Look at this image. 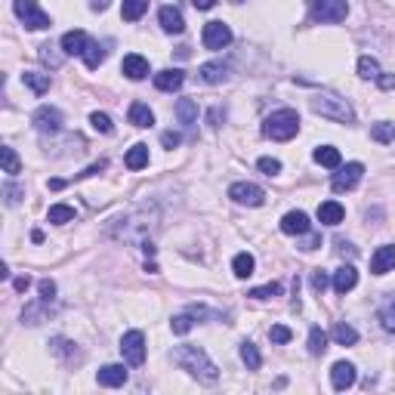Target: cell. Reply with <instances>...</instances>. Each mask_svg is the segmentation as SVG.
Instances as JSON below:
<instances>
[{
  "mask_svg": "<svg viewBox=\"0 0 395 395\" xmlns=\"http://www.w3.org/2000/svg\"><path fill=\"white\" fill-rule=\"evenodd\" d=\"M173 361L182 367V371H189V377H195L198 383H216L220 380V371H216V365L210 361V355L204 352V349L198 346H176L173 349Z\"/></svg>",
  "mask_w": 395,
  "mask_h": 395,
  "instance_id": "obj_1",
  "label": "cell"
},
{
  "mask_svg": "<svg viewBox=\"0 0 395 395\" xmlns=\"http://www.w3.org/2000/svg\"><path fill=\"white\" fill-rule=\"evenodd\" d=\"M157 229V216L148 213V210H136V213H130L127 220H117L115 226V238L127 241V244H146V241L155 235Z\"/></svg>",
  "mask_w": 395,
  "mask_h": 395,
  "instance_id": "obj_2",
  "label": "cell"
},
{
  "mask_svg": "<svg viewBox=\"0 0 395 395\" xmlns=\"http://www.w3.org/2000/svg\"><path fill=\"white\" fill-rule=\"evenodd\" d=\"M262 133H266L269 139H275V142L293 139V136L300 133V115H296L293 108H278V111H272V115L266 117V124H262Z\"/></svg>",
  "mask_w": 395,
  "mask_h": 395,
  "instance_id": "obj_3",
  "label": "cell"
},
{
  "mask_svg": "<svg viewBox=\"0 0 395 395\" xmlns=\"http://www.w3.org/2000/svg\"><path fill=\"white\" fill-rule=\"evenodd\" d=\"M312 111L315 115H321V117H331V121H337V124H352L355 121L352 105H349L343 96L327 93V90L312 99Z\"/></svg>",
  "mask_w": 395,
  "mask_h": 395,
  "instance_id": "obj_4",
  "label": "cell"
},
{
  "mask_svg": "<svg viewBox=\"0 0 395 395\" xmlns=\"http://www.w3.org/2000/svg\"><path fill=\"white\" fill-rule=\"evenodd\" d=\"M12 10H16V16L25 22V28H31V31H44V28H50V16L37 6V0H12Z\"/></svg>",
  "mask_w": 395,
  "mask_h": 395,
  "instance_id": "obj_5",
  "label": "cell"
},
{
  "mask_svg": "<svg viewBox=\"0 0 395 395\" xmlns=\"http://www.w3.org/2000/svg\"><path fill=\"white\" fill-rule=\"evenodd\" d=\"M346 16H349L346 0H312V19L315 22L334 25V22H343Z\"/></svg>",
  "mask_w": 395,
  "mask_h": 395,
  "instance_id": "obj_6",
  "label": "cell"
},
{
  "mask_svg": "<svg viewBox=\"0 0 395 395\" xmlns=\"http://www.w3.org/2000/svg\"><path fill=\"white\" fill-rule=\"evenodd\" d=\"M121 355L130 367H139L146 361V337L142 331H127L121 337Z\"/></svg>",
  "mask_w": 395,
  "mask_h": 395,
  "instance_id": "obj_7",
  "label": "cell"
},
{
  "mask_svg": "<svg viewBox=\"0 0 395 395\" xmlns=\"http://www.w3.org/2000/svg\"><path fill=\"white\" fill-rule=\"evenodd\" d=\"M361 176H365V164L352 161V164H346V167L340 164L337 173H334V180H331V189L334 192H352V189L361 182Z\"/></svg>",
  "mask_w": 395,
  "mask_h": 395,
  "instance_id": "obj_8",
  "label": "cell"
},
{
  "mask_svg": "<svg viewBox=\"0 0 395 395\" xmlns=\"http://www.w3.org/2000/svg\"><path fill=\"white\" fill-rule=\"evenodd\" d=\"M204 47L207 50H222L232 44V28L226 22H207L204 25V35H201Z\"/></svg>",
  "mask_w": 395,
  "mask_h": 395,
  "instance_id": "obj_9",
  "label": "cell"
},
{
  "mask_svg": "<svg viewBox=\"0 0 395 395\" xmlns=\"http://www.w3.org/2000/svg\"><path fill=\"white\" fill-rule=\"evenodd\" d=\"M229 198H232L235 204H247V207H260V204L266 201L262 189L253 186V182H235V186L229 189Z\"/></svg>",
  "mask_w": 395,
  "mask_h": 395,
  "instance_id": "obj_10",
  "label": "cell"
},
{
  "mask_svg": "<svg viewBox=\"0 0 395 395\" xmlns=\"http://www.w3.org/2000/svg\"><path fill=\"white\" fill-rule=\"evenodd\" d=\"M31 124H35L41 133H56V130L62 127V111L50 108V105H41V108L35 111V117H31Z\"/></svg>",
  "mask_w": 395,
  "mask_h": 395,
  "instance_id": "obj_11",
  "label": "cell"
},
{
  "mask_svg": "<svg viewBox=\"0 0 395 395\" xmlns=\"http://www.w3.org/2000/svg\"><path fill=\"white\" fill-rule=\"evenodd\" d=\"M355 380H358V374H355V365H349V361H337V365L331 367V383L334 389H349V386H355Z\"/></svg>",
  "mask_w": 395,
  "mask_h": 395,
  "instance_id": "obj_12",
  "label": "cell"
},
{
  "mask_svg": "<svg viewBox=\"0 0 395 395\" xmlns=\"http://www.w3.org/2000/svg\"><path fill=\"white\" fill-rule=\"evenodd\" d=\"M96 383L99 386H108V389H115V386H124L127 383V367L124 365H105L96 371Z\"/></svg>",
  "mask_w": 395,
  "mask_h": 395,
  "instance_id": "obj_13",
  "label": "cell"
},
{
  "mask_svg": "<svg viewBox=\"0 0 395 395\" xmlns=\"http://www.w3.org/2000/svg\"><path fill=\"white\" fill-rule=\"evenodd\" d=\"M392 269H395V244H383V247L374 250L371 272L374 275H386V272H392Z\"/></svg>",
  "mask_w": 395,
  "mask_h": 395,
  "instance_id": "obj_14",
  "label": "cell"
},
{
  "mask_svg": "<svg viewBox=\"0 0 395 395\" xmlns=\"http://www.w3.org/2000/svg\"><path fill=\"white\" fill-rule=\"evenodd\" d=\"M182 84H186V75H182L180 68H164L155 75V87L161 90V93H176Z\"/></svg>",
  "mask_w": 395,
  "mask_h": 395,
  "instance_id": "obj_15",
  "label": "cell"
},
{
  "mask_svg": "<svg viewBox=\"0 0 395 395\" xmlns=\"http://www.w3.org/2000/svg\"><path fill=\"white\" fill-rule=\"evenodd\" d=\"M309 229H312V222H309V216L302 210H291L281 220V232L285 235H309Z\"/></svg>",
  "mask_w": 395,
  "mask_h": 395,
  "instance_id": "obj_16",
  "label": "cell"
},
{
  "mask_svg": "<svg viewBox=\"0 0 395 395\" xmlns=\"http://www.w3.org/2000/svg\"><path fill=\"white\" fill-rule=\"evenodd\" d=\"M157 19H161V28L167 31V35H182V31H186V19H182V12L176 10V6H161Z\"/></svg>",
  "mask_w": 395,
  "mask_h": 395,
  "instance_id": "obj_17",
  "label": "cell"
},
{
  "mask_svg": "<svg viewBox=\"0 0 395 395\" xmlns=\"http://www.w3.org/2000/svg\"><path fill=\"white\" fill-rule=\"evenodd\" d=\"M121 71L130 81H142V77H148V59L139 56V52H130V56H124Z\"/></svg>",
  "mask_w": 395,
  "mask_h": 395,
  "instance_id": "obj_18",
  "label": "cell"
},
{
  "mask_svg": "<svg viewBox=\"0 0 395 395\" xmlns=\"http://www.w3.org/2000/svg\"><path fill=\"white\" fill-rule=\"evenodd\" d=\"M59 47H62L65 56H84V50L90 47V37L84 31H68V35H62Z\"/></svg>",
  "mask_w": 395,
  "mask_h": 395,
  "instance_id": "obj_19",
  "label": "cell"
},
{
  "mask_svg": "<svg viewBox=\"0 0 395 395\" xmlns=\"http://www.w3.org/2000/svg\"><path fill=\"white\" fill-rule=\"evenodd\" d=\"M343 216H346V210H343V204L340 201H321L318 204V222L321 226H340Z\"/></svg>",
  "mask_w": 395,
  "mask_h": 395,
  "instance_id": "obj_20",
  "label": "cell"
},
{
  "mask_svg": "<svg viewBox=\"0 0 395 395\" xmlns=\"http://www.w3.org/2000/svg\"><path fill=\"white\" fill-rule=\"evenodd\" d=\"M334 291L337 293H349L355 285H358V272H355V266H340L337 272H334Z\"/></svg>",
  "mask_w": 395,
  "mask_h": 395,
  "instance_id": "obj_21",
  "label": "cell"
},
{
  "mask_svg": "<svg viewBox=\"0 0 395 395\" xmlns=\"http://www.w3.org/2000/svg\"><path fill=\"white\" fill-rule=\"evenodd\" d=\"M312 157H315V164H321V167H331V170H337L340 164H343L340 148H334V146H318V148L312 151Z\"/></svg>",
  "mask_w": 395,
  "mask_h": 395,
  "instance_id": "obj_22",
  "label": "cell"
},
{
  "mask_svg": "<svg viewBox=\"0 0 395 395\" xmlns=\"http://www.w3.org/2000/svg\"><path fill=\"white\" fill-rule=\"evenodd\" d=\"M130 124H133V127H151V124H155V111L148 108L146 102H133L130 105Z\"/></svg>",
  "mask_w": 395,
  "mask_h": 395,
  "instance_id": "obj_23",
  "label": "cell"
},
{
  "mask_svg": "<svg viewBox=\"0 0 395 395\" xmlns=\"http://www.w3.org/2000/svg\"><path fill=\"white\" fill-rule=\"evenodd\" d=\"M201 81L204 84H222V81H229V68L222 62H207V65H201Z\"/></svg>",
  "mask_w": 395,
  "mask_h": 395,
  "instance_id": "obj_24",
  "label": "cell"
},
{
  "mask_svg": "<svg viewBox=\"0 0 395 395\" xmlns=\"http://www.w3.org/2000/svg\"><path fill=\"white\" fill-rule=\"evenodd\" d=\"M124 164H127L130 170H142L148 164V146H142V142H136L133 148L124 155Z\"/></svg>",
  "mask_w": 395,
  "mask_h": 395,
  "instance_id": "obj_25",
  "label": "cell"
},
{
  "mask_svg": "<svg viewBox=\"0 0 395 395\" xmlns=\"http://www.w3.org/2000/svg\"><path fill=\"white\" fill-rule=\"evenodd\" d=\"M253 269H256L253 256H250V253H235V260H232L235 278H250V275H253Z\"/></svg>",
  "mask_w": 395,
  "mask_h": 395,
  "instance_id": "obj_26",
  "label": "cell"
},
{
  "mask_svg": "<svg viewBox=\"0 0 395 395\" xmlns=\"http://www.w3.org/2000/svg\"><path fill=\"white\" fill-rule=\"evenodd\" d=\"M146 10H148V0H124L121 16L127 19V22H139V19L146 16Z\"/></svg>",
  "mask_w": 395,
  "mask_h": 395,
  "instance_id": "obj_27",
  "label": "cell"
},
{
  "mask_svg": "<svg viewBox=\"0 0 395 395\" xmlns=\"http://www.w3.org/2000/svg\"><path fill=\"white\" fill-rule=\"evenodd\" d=\"M22 84L28 90H35L37 96H44L50 90V75H37V71H25L22 75Z\"/></svg>",
  "mask_w": 395,
  "mask_h": 395,
  "instance_id": "obj_28",
  "label": "cell"
},
{
  "mask_svg": "<svg viewBox=\"0 0 395 395\" xmlns=\"http://www.w3.org/2000/svg\"><path fill=\"white\" fill-rule=\"evenodd\" d=\"M47 220L56 222V226H65V222L75 220V207H68V204H52L47 210Z\"/></svg>",
  "mask_w": 395,
  "mask_h": 395,
  "instance_id": "obj_29",
  "label": "cell"
},
{
  "mask_svg": "<svg viewBox=\"0 0 395 395\" xmlns=\"http://www.w3.org/2000/svg\"><path fill=\"white\" fill-rule=\"evenodd\" d=\"M334 340L340 346H352V343H358V331L352 325H346V321H340V325H334Z\"/></svg>",
  "mask_w": 395,
  "mask_h": 395,
  "instance_id": "obj_30",
  "label": "cell"
},
{
  "mask_svg": "<svg viewBox=\"0 0 395 395\" xmlns=\"http://www.w3.org/2000/svg\"><path fill=\"white\" fill-rule=\"evenodd\" d=\"M241 361H244V365H247V371H256V367L262 365V355H260V349H256L253 343H250V340H244V343H241Z\"/></svg>",
  "mask_w": 395,
  "mask_h": 395,
  "instance_id": "obj_31",
  "label": "cell"
},
{
  "mask_svg": "<svg viewBox=\"0 0 395 395\" xmlns=\"http://www.w3.org/2000/svg\"><path fill=\"white\" fill-rule=\"evenodd\" d=\"M84 62H87V68H99V65L105 62V47L99 41H90V47L84 50Z\"/></svg>",
  "mask_w": 395,
  "mask_h": 395,
  "instance_id": "obj_32",
  "label": "cell"
},
{
  "mask_svg": "<svg viewBox=\"0 0 395 395\" xmlns=\"http://www.w3.org/2000/svg\"><path fill=\"white\" fill-rule=\"evenodd\" d=\"M380 75H383V71H380L377 59H371V56H361L358 59V77H365V81H377Z\"/></svg>",
  "mask_w": 395,
  "mask_h": 395,
  "instance_id": "obj_33",
  "label": "cell"
},
{
  "mask_svg": "<svg viewBox=\"0 0 395 395\" xmlns=\"http://www.w3.org/2000/svg\"><path fill=\"white\" fill-rule=\"evenodd\" d=\"M380 325H383V331L395 334V293L380 306Z\"/></svg>",
  "mask_w": 395,
  "mask_h": 395,
  "instance_id": "obj_34",
  "label": "cell"
},
{
  "mask_svg": "<svg viewBox=\"0 0 395 395\" xmlns=\"http://www.w3.org/2000/svg\"><path fill=\"white\" fill-rule=\"evenodd\" d=\"M0 161H3V173H10V176H16L22 170V161H19V155L10 146L0 148Z\"/></svg>",
  "mask_w": 395,
  "mask_h": 395,
  "instance_id": "obj_35",
  "label": "cell"
},
{
  "mask_svg": "<svg viewBox=\"0 0 395 395\" xmlns=\"http://www.w3.org/2000/svg\"><path fill=\"white\" fill-rule=\"evenodd\" d=\"M176 115H180L182 124H195L198 121V105L192 99H180V102H176Z\"/></svg>",
  "mask_w": 395,
  "mask_h": 395,
  "instance_id": "obj_36",
  "label": "cell"
},
{
  "mask_svg": "<svg viewBox=\"0 0 395 395\" xmlns=\"http://www.w3.org/2000/svg\"><path fill=\"white\" fill-rule=\"evenodd\" d=\"M325 349H327V334L321 331V327H312V331H309V352L321 355Z\"/></svg>",
  "mask_w": 395,
  "mask_h": 395,
  "instance_id": "obj_37",
  "label": "cell"
},
{
  "mask_svg": "<svg viewBox=\"0 0 395 395\" xmlns=\"http://www.w3.org/2000/svg\"><path fill=\"white\" fill-rule=\"evenodd\" d=\"M371 136L377 142H395V124H374Z\"/></svg>",
  "mask_w": 395,
  "mask_h": 395,
  "instance_id": "obj_38",
  "label": "cell"
},
{
  "mask_svg": "<svg viewBox=\"0 0 395 395\" xmlns=\"http://www.w3.org/2000/svg\"><path fill=\"white\" fill-rule=\"evenodd\" d=\"M90 124H93V130L96 133H111V117L105 115V111H93V115H90Z\"/></svg>",
  "mask_w": 395,
  "mask_h": 395,
  "instance_id": "obj_39",
  "label": "cell"
},
{
  "mask_svg": "<svg viewBox=\"0 0 395 395\" xmlns=\"http://www.w3.org/2000/svg\"><path fill=\"white\" fill-rule=\"evenodd\" d=\"M291 327L287 325H272V331H269V340H272V343H278V346H285V343H291Z\"/></svg>",
  "mask_w": 395,
  "mask_h": 395,
  "instance_id": "obj_40",
  "label": "cell"
},
{
  "mask_svg": "<svg viewBox=\"0 0 395 395\" xmlns=\"http://www.w3.org/2000/svg\"><path fill=\"white\" fill-rule=\"evenodd\" d=\"M192 325H195V321H192V312H189V315H176V318L170 321V327H173V334H180V337H182V334H189V331H192Z\"/></svg>",
  "mask_w": 395,
  "mask_h": 395,
  "instance_id": "obj_41",
  "label": "cell"
},
{
  "mask_svg": "<svg viewBox=\"0 0 395 395\" xmlns=\"http://www.w3.org/2000/svg\"><path fill=\"white\" fill-rule=\"evenodd\" d=\"M281 293V285H262V287H253L247 296H253V300H269V296H278Z\"/></svg>",
  "mask_w": 395,
  "mask_h": 395,
  "instance_id": "obj_42",
  "label": "cell"
},
{
  "mask_svg": "<svg viewBox=\"0 0 395 395\" xmlns=\"http://www.w3.org/2000/svg\"><path fill=\"white\" fill-rule=\"evenodd\" d=\"M256 167H260L266 176H278L281 173V161H278V157H260V164H256Z\"/></svg>",
  "mask_w": 395,
  "mask_h": 395,
  "instance_id": "obj_43",
  "label": "cell"
},
{
  "mask_svg": "<svg viewBox=\"0 0 395 395\" xmlns=\"http://www.w3.org/2000/svg\"><path fill=\"white\" fill-rule=\"evenodd\" d=\"M37 291H41V300H44V302L56 300V281L44 278V281H41V285H37Z\"/></svg>",
  "mask_w": 395,
  "mask_h": 395,
  "instance_id": "obj_44",
  "label": "cell"
},
{
  "mask_svg": "<svg viewBox=\"0 0 395 395\" xmlns=\"http://www.w3.org/2000/svg\"><path fill=\"white\" fill-rule=\"evenodd\" d=\"M3 195H6V204L12 207V204H19V198H22V189H19L16 182H6V186H3Z\"/></svg>",
  "mask_w": 395,
  "mask_h": 395,
  "instance_id": "obj_45",
  "label": "cell"
},
{
  "mask_svg": "<svg viewBox=\"0 0 395 395\" xmlns=\"http://www.w3.org/2000/svg\"><path fill=\"white\" fill-rule=\"evenodd\" d=\"M71 346H75V343H68V340H62V337H56V340H52V352H56V355H65V358H68V355L75 352V349H71Z\"/></svg>",
  "mask_w": 395,
  "mask_h": 395,
  "instance_id": "obj_46",
  "label": "cell"
},
{
  "mask_svg": "<svg viewBox=\"0 0 395 395\" xmlns=\"http://www.w3.org/2000/svg\"><path fill=\"white\" fill-rule=\"evenodd\" d=\"M50 50H52L50 44H44V47H41V59H44L47 65H52V68H56V65L62 62V56H56V52H50Z\"/></svg>",
  "mask_w": 395,
  "mask_h": 395,
  "instance_id": "obj_47",
  "label": "cell"
},
{
  "mask_svg": "<svg viewBox=\"0 0 395 395\" xmlns=\"http://www.w3.org/2000/svg\"><path fill=\"white\" fill-rule=\"evenodd\" d=\"M327 285H331V278H327V275L318 269V272L312 275V287H315V291H318V293H325V287H327Z\"/></svg>",
  "mask_w": 395,
  "mask_h": 395,
  "instance_id": "obj_48",
  "label": "cell"
},
{
  "mask_svg": "<svg viewBox=\"0 0 395 395\" xmlns=\"http://www.w3.org/2000/svg\"><path fill=\"white\" fill-rule=\"evenodd\" d=\"M161 142H164V148H176L182 142V136L173 133V130H167V133H161Z\"/></svg>",
  "mask_w": 395,
  "mask_h": 395,
  "instance_id": "obj_49",
  "label": "cell"
},
{
  "mask_svg": "<svg viewBox=\"0 0 395 395\" xmlns=\"http://www.w3.org/2000/svg\"><path fill=\"white\" fill-rule=\"evenodd\" d=\"M377 84H380L383 90H395V75H380Z\"/></svg>",
  "mask_w": 395,
  "mask_h": 395,
  "instance_id": "obj_50",
  "label": "cell"
},
{
  "mask_svg": "<svg viewBox=\"0 0 395 395\" xmlns=\"http://www.w3.org/2000/svg\"><path fill=\"white\" fill-rule=\"evenodd\" d=\"M318 244H321V238H318V235H309V238L300 244V250H315Z\"/></svg>",
  "mask_w": 395,
  "mask_h": 395,
  "instance_id": "obj_51",
  "label": "cell"
},
{
  "mask_svg": "<svg viewBox=\"0 0 395 395\" xmlns=\"http://www.w3.org/2000/svg\"><path fill=\"white\" fill-rule=\"evenodd\" d=\"M192 3H195V10H213L216 0H192Z\"/></svg>",
  "mask_w": 395,
  "mask_h": 395,
  "instance_id": "obj_52",
  "label": "cell"
},
{
  "mask_svg": "<svg viewBox=\"0 0 395 395\" xmlns=\"http://www.w3.org/2000/svg\"><path fill=\"white\" fill-rule=\"evenodd\" d=\"M31 287V278L28 275H22V278H16V291H28Z\"/></svg>",
  "mask_w": 395,
  "mask_h": 395,
  "instance_id": "obj_53",
  "label": "cell"
},
{
  "mask_svg": "<svg viewBox=\"0 0 395 395\" xmlns=\"http://www.w3.org/2000/svg\"><path fill=\"white\" fill-rule=\"evenodd\" d=\"M108 3H111V0H90V6H93V10H96V12L108 10Z\"/></svg>",
  "mask_w": 395,
  "mask_h": 395,
  "instance_id": "obj_54",
  "label": "cell"
},
{
  "mask_svg": "<svg viewBox=\"0 0 395 395\" xmlns=\"http://www.w3.org/2000/svg\"><path fill=\"white\" fill-rule=\"evenodd\" d=\"M62 186H65L62 180H50V189H52V192H59V189H62Z\"/></svg>",
  "mask_w": 395,
  "mask_h": 395,
  "instance_id": "obj_55",
  "label": "cell"
},
{
  "mask_svg": "<svg viewBox=\"0 0 395 395\" xmlns=\"http://www.w3.org/2000/svg\"><path fill=\"white\" fill-rule=\"evenodd\" d=\"M232 3H241V0H232Z\"/></svg>",
  "mask_w": 395,
  "mask_h": 395,
  "instance_id": "obj_56",
  "label": "cell"
}]
</instances>
